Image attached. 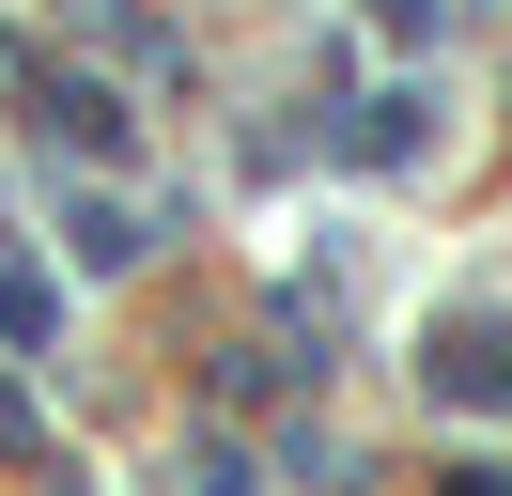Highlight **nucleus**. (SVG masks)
<instances>
[{"label": "nucleus", "mask_w": 512, "mask_h": 496, "mask_svg": "<svg viewBox=\"0 0 512 496\" xmlns=\"http://www.w3.org/2000/svg\"><path fill=\"white\" fill-rule=\"evenodd\" d=\"M435 388L450 403H512V326H450L435 341Z\"/></svg>", "instance_id": "nucleus-1"}, {"label": "nucleus", "mask_w": 512, "mask_h": 496, "mask_svg": "<svg viewBox=\"0 0 512 496\" xmlns=\"http://www.w3.org/2000/svg\"><path fill=\"white\" fill-rule=\"evenodd\" d=\"M63 326V295H47V264H0V341H47Z\"/></svg>", "instance_id": "nucleus-2"}, {"label": "nucleus", "mask_w": 512, "mask_h": 496, "mask_svg": "<svg viewBox=\"0 0 512 496\" xmlns=\"http://www.w3.org/2000/svg\"><path fill=\"white\" fill-rule=\"evenodd\" d=\"M78 264H140V217L125 202H78Z\"/></svg>", "instance_id": "nucleus-3"}, {"label": "nucleus", "mask_w": 512, "mask_h": 496, "mask_svg": "<svg viewBox=\"0 0 512 496\" xmlns=\"http://www.w3.org/2000/svg\"><path fill=\"white\" fill-rule=\"evenodd\" d=\"M388 31H450V0H388Z\"/></svg>", "instance_id": "nucleus-4"}]
</instances>
